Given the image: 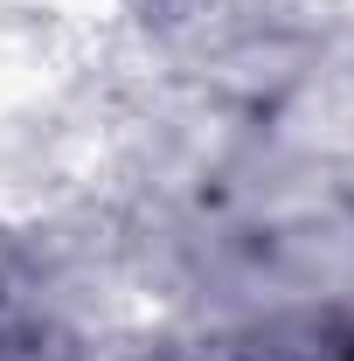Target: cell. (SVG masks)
Here are the masks:
<instances>
[{
  "instance_id": "cell-1",
  "label": "cell",
  "mask_w": 354,
  "mask_h": 361,
  "mask_svg": "<svg viewBox=\"0 0 354 361\" xmlns=\"http://www.w3.org/2000/svg\"><path fill=\"white\" fill-rule=\"evenodd\" d=\"M348 361H354V355H348Z\"/></svg>"
}]
</instances>
